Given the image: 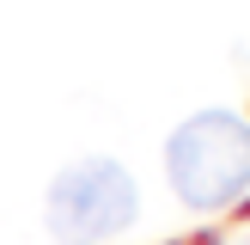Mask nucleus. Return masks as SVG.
<instances>
[{"mask_svg":"<svg viewBox=\"0 0 250 245\" xmlns=\"http://www.w3.org/2000/svg\"><path fill=\"white\" fill-rule=\"evenodd\" d=\"M141 208L134 196V178L116 166V159H80L55 178L49 190V233L61 245H98L110 233H122Z\"/></svg>","mask_w":250,"mask_h":245,"instance_id":"f03ea898","label":"nucleus"},{"mask_svg":"<svg viewBox=\"0 0 250 245\" xmlns=\"http://www.w3.org/2000/svg\"><path fill=\"white\" fill-rule=\"evenodd\" d=\"M165 172L177 184V196L202 215L238 202L250 190V122L226 117V110H202L189 117L165 147Z\"/></svg>","mask_w":250,"mask_h":245,"instance_id":"f257e3e1","label":"nucleus"},{"mask_svg":"<svg viewBox=\"0 0 250 245\" xmlns=\"http://www.w3.org/2000/svg\"><path fill=\"white\" fill-rule=\"evenodd\" d=\"M244 245H250V239H244Z\"/></svg>","mask_w":250,"mask_h":245,"instance_id":"7ed1b4c3","label":"nucleus"}]
</instances>
